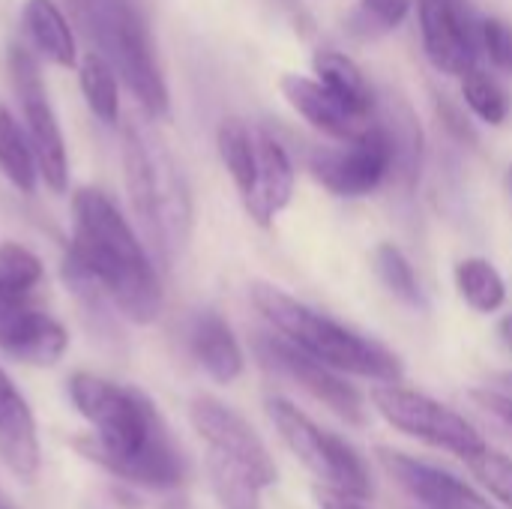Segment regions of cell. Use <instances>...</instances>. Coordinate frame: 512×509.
<instances>
[{"mask_svg":"<svg viewBox=\"0 0 512 509\" xmlns=\"http://www.w3.org/2000/svg\"><path fill=\"white\" fill-rule=\"evenodd\" d=\"M69 399L96 432L78 441V450L90 462L126 483L159 492L177 489L186 480L183 453L144 393L75 372L69 378Z\"/></svg>","mask_w":512,"mask_h":509,"instance_id":"obj_1","label":"cell"},{"mask_svg":"<svg viewBox=\"0 0 512 509\" xmlns=\"http://www.w3.org/2000/svg\"><path fill=\"white\" fill-rule=\"evenodd\" d=\"M72 216L69 255L102 285L126 321L153 324L162 312V282L132 225L99 189H78Z\"/></svg>","mask_w":512,"mask_h":509,"instance_id":"obj_2","label":"cell"},{"mask_svg":"<svg viewBox=\"0 0 512 509\" xmlns=\"http://www.w3.org/2000/svg\"><path fill=\"white\" fill-rule=\"evenodd\" d=\"M123 168L132 213L159 261L174 264L192 234V195L162 135L141 120L123 126Z\"/></svg>","mask_w":512,"mask_h":509,"instance_id":"obj_3","label":"cell"},{"mask_svg":"<svg viewBox=\"0 0 512 509\" xmlns=\"http://www.w3.org/2000/svg\"><path fill=\"white\" fill-rule=\"evenodd\" d=\"M249 297L258 315L279 336H285L291 345L312 354L315 360L333 366L336 372H348V375H360V378H372L384 384H396L402 378L405 372L402 360L390 348L315 312L312 306L294 300L282 288L270 282H255Z\"/></svg>","mask_w":512,"mask_h":509,"instance_id":"obj_4","label":"cell"},{"mask_svg":"<svg viewBox=\"0 0 512 509\" xmlns=\"http://www.w3.org/2000/svg\"><path fill=\"white\" fill-rule=\"evenodd\" d=\"M96 51L114 66L147 117H168L171 96L150 27L135 0H69Z\"/></svg>","mask_w":512,"mask_h":509,"instance_id":"obj_5","label":"cell"},{"mask_svg":"<svg viewBox=\"0 0 512 509\" xmlns=\"http://www.w3.org/2000/svg\"><path fill=\"white\" fill-rule=\"evenodd\" d=\"M267 414L279 432V438L288 444V450L330 489H339L354 498H369L372 480L363 465V459L333 432L321 429L315 420H309L297 405L288 399H267Z\"/></svg>","mask_w":512,"mask_h":509,"instance_id":"obj_6","label":"cell"},{"mask_svg":"<svg viewBox=\"0 0 512 509\" xmlns=\"http://www.w3.org/2000/svg\"><path fill=\"white\" fill-rule=\"evenodd\" d=\"M372 405L402 435L441 447L465 462L486 450L483 435L462 414H456L453 408L441 405L438 399L426 393H417L399 384H384L372 390Z\"/></svg>","mask_w":512,"mask_h":509,"instance_id":"obj_7","label":"cell"},{"mask_svg":"<svg viewBox=\"0 0 512 509\" xmlns=\"http://www.w3.org/2000/svg\"><path fill=\"white\" fill-rule=\"evenodd\" d=\"M9 78H12V90L24 114V129L33 147L36 168L48 189L63 192L69 183V156H66L63 132L51 108L36 54L30 48H21V45L9 48Z\"/></svg>","mask_w":512,"mask_h":509,"instance_id":"obj_8","label":"cell"},{"mask_svg":"<svg viewBox=\"0 0 512 509\" xmlns=\"http://www.w3.org/2000/svg\"><path fill=\"white\" fill-rule=\"evenodd\" d=\"M315 180L339 198H363L396 171V138L387 120H372L366 132L339 150H318L309 162Z\"/></svg>","mask_w":512,"mask_h":509,"instance_id":"obj_9","label":"cell"},{"mask_svg":"<svg viewBox=\"0 0 512 509\" xmlns=\"http://www.w3.org/2000/svg\"><path fill=\"white\" fill-rule=\"evenodd\" d=\"M255 351H258V357H261V363L267 369H273L282 378L303 387L312 399L327 405L336 417H342L351 426H363V420H366L363 399L345 378L336 375L333 366H327V363L315 360L312 354L300 351L297 345H291L279 333L276 336H255Z\"/></svg>","mask_w":512,"mask_h":509,"instance_id":"obj_10","label":"cell"},{"mask_svg":"<svg viewBox=\"0 0 512 509\" xmlns=\"http://www.w3.org/2000/svg\"><path fill=\"white\" fill-rule=\"evenodd\" d=\"M189 417H192L195 432L204 438L210 456H216L234 468H243L264 489L276 483V465H273L264 441L237 411H231L228 405H222L213 396H198L189 405Z\"/></svg>","mask_w":512,"mask_h":509,"instance_id":"obj_11","label":"cell"},{"mask_svg":"<svg viewBox=\"0 0 512 509\" xmlns=\"http://www.w3.org/2000/svg\"><path fill=\"white\" fill-rule=\"evenodd\" d=\"M423 51L444 75H468L483 51L480 24L465 0H417Z\"/></svg>","mask_w":512,"mask_h":509,"instance_id":"obj_12","label":"cell"},{"mask_svg":"<svg viewBox=\"0 0 512 509\" xmlns=\"http://www.w3.org/2000/svg\"><path fill=\"white\" fill-rule=\"evenodd\" d=\"M69 345L66 330L30 300L0 297V348L30 366H54Z\"/></svg>","mask_w":512,"mask_h":509,"instance_id":"obj_13","label":"cell"},{"mask_svg":"<svg viewBox=\"0 0 512 509\" xmlns=\"http://www.w3.org/2000/svg\"><path fill=\"white\" fill-rule=\"evenodd\" d=\"M378 462L411 498H417L426 509H495L465 480H459L450 471L435 468L423 459H414V456L384 447V450H378Z\"/></svg>","mask_w":512,"mask_h":509,"instance_id":"obj_14","label":"cell"},{"mask_svg":"<svg viewBox=\"0 0 512 509\" xmlns=\"http://www.w3.org/2000/svg\"><path fill=\"white\" fill-rule=\"evenodd\" d=\"M282 96L288 99V105L306 120L312 123L318 132L336 138V141H351L360 132H366L372 126L375 117H366L360 111H354L348 102H342L327 84H321L318 78H306V75H285L279 81Z\"/></svg>","mask_w":512,"mask_h":509,"instance_id":"obj_15","label":"cell"},{"mask_svg":"<svg viewBox=\"0 0 512 509\" xmlns=\"http://www.w3.org/2000/svg\"><path fill=\"white\" fill-rule=\"evenodd\" d=\"M0 459L18 480H33L42 462L33 411L3 369H0Z\"/></svg>","mask_w":512,"mask_h":509,"instance_id":"obj_16","label":"cell"},{"mask_svg":"<svg viewBox=\"0 0 512 509\" xmlns=\"http://www.w3.org/2000/svg\"><path fill=\"white\" fill-rule=\"evenodd\" d=\"M255 141H258V177L252 195L246 198V210L258 225H270L294 198V165L288 150L270 132H255Z\"/></svg>","mask_w":512,"mask_h":509,"instance_id":"obj_17","label":"cell"},{"mask_svg":"<svg viewBox=\"0 0 512 509\" xmlns=\"http://www.w3.org/2000/svg\"><path fill=\"white\" fill-rule=\"evenodd\" d=\"M186 345L195 363L216 381L231 384L243 375V351L228 327V321L216 312H195L186 327Z\"/></svg>","mask_w":512,"mask_h":509,"instance_id":"obj_18","label":"cell"},{"mask_svg":"<svg viewBox=\"0 0 512 509\" xmlns=\"http://www.w3.org/2000/svg\"><path fill=\"white\" fill-rule=\"evenodd\" d=\"M21 24H24L30 48L39 57L57 63L63 69L78 63L75 33L66 21L63 9L54 0H27L21 9Z\"/></svg>","mask_w":512,"mask_h":509,"instance_id":"obj_19","label":"cell"},{"mask_svg":"<svg viewBox=\"0 0 512 509\" xmlns=\"http://www.w3.org/2000/svg\"><path fill=\"white\" fill-rule=\"evenodd\" d=\"M312 66H315L318 81L327 84L342 102H348L354 111H360L366 117H375V90H372L369 78L363 75V69L348 54L324 48L315 54Z\"/></svg>","mask_w":512,"mask_h":509,"instance_id":"obj_20","label":"cell"},{"mask_svg":"<svg viewBox=\"0 0 512 509\" xmlns=\"http://www.w3.org/2000/svg\"><path fill=\"white\" fill-rule=\"evenodd\" d=\"M216 147H219L222 165L228 168L234 186L240 189V195L246 201L252 195L255 177H258V141H255V132L243 120L228 117V120L219 123Z\"/></svg>","mask_w":512,"mask_h":509,"instance_id":"obj_21","label":"cell"},{"mask_svg":"<svg viewBox=\"0 0 512 509\" xmlns=\"http://www.w3.org/2000/svg\"><path fill=\"white\" fill-rule=\"evenodd\" d=\"M78 78H81V93L87 99L90 114L102 120L105 126H114L120 117V90H117L114 66L99 51H90L84 54L78 66Z\"/></svg>","mask_w":512,"mask_h":509,"instance_id":"obj_22","label":"cell"},{"mask_svg":"<svg viewBox=\"0 0 512 509\" xmlns=\"http://www.w3.org/2000/svg\"><path fill=\"white\" fill-rule=\"evenodd\" d=\"M36 159L30 138L12 117V111L0 102V174L18 189V192H33L36 186Z\"/></svg>","mask_w":512,"mask_h":509,"instance_id":"obj_23","label":"cell"},{"mask_svg":"<svg viewBox=\"0 0 512 509\" xmlns=\"http://www.w3.org/2000/svg\"><path fill=\"white\" fill-rule=\"evenodd\" d=\"M456 288L462 300L483 315H492L507 300V285L492 261L486 258H465L456 264Z\"/></svg>","mask_w":512,"mask_h":509,"instance_id":"obj_24","label":"cell"},{"mask_svg":"<svg viewBox=\"0 0 512 509\" xmlns=\"http://www.w3.org/2000/svg\"><path fill=\"white\" fill-rule=\"evenodd\" d=\"M207 474H210V483H213L219 504L225 509H261L264 486L252 474H246L243 468H234V465L207 453Z\"/></svg>","mask_w":512,"mask_h":509,"instance_id":"obj_25","label":"cell"},{"mask_svg":"<svg viewBox=\"0 0 512 509\" xmlns=\"http://www.w3.org/2000/svg\"><path fill=\"white\" fill-rule=\"evenodd\" d=\"M42 273V261L30 249L18 243L0 246V297L30 300L33 288L42 282Z\"/></svg>","mask_w":512,"mask_h":509,"instance_id":"obj_26","label":"cell"},{"mask_svg":"<svg viewBox=\"0 0 512 509\" xmlns=\"http://www.w3.org/2000/svg\"><path fill=\"white\" fill-rule=\"evenodd\" d=\"M462 96L468 102V108L489 126H504L512 111L510 93L504 90V84L498 78H492L483 69H471L465 75L462 84Z\"/></svg>","mask_w":512,"mask_h":509,"instance_id":"obj_27","label":"cell"},{"mask_svg":"<svg viewBox=\"0 0 512 509\" xmlns=\"http://www.w3.org/2000/svg\"><path fill=\"white\" fill-rule=\"evenodd\" d=\"M372 264H375V273L378 279L384 282V288L408 303V306H420L423 303V294H420V282H417V273L411 267V261L405 258V252L393 243H381L372 255Z\"/></svg>","mask_w":512,"mask_h":509,"instance_id":"obj_28","label":"cell"},{"mask_svg":"<svg viewBox=\"0 0 512 509\" xmlns=\"http://www.w3.org/2000/svg\"><path fill=\"white\" fill-rule=\"evenodd\" d=\"M411 6L414 0H357L354 27L363 36L390 33L399 24H405V18L411 15Z\"/></svg>","mask_w":512,"mask_h":509,"instance_id":"obj_29","label":"cell"},{"mask_svg":"<svg viewBox=\"0 0 512 509\" xmlns=\"http://www.w3.org/2000/svg\"><path fill=\"white\" fill-rule=\"evenodd\" d=\"M474 477L504 504L507 509H512V459L495 453V450H483L480 456L468 459Z\"/></svg>","mask_w":512,"mask_h":509,"instance_id":"obj_30","label":"cell"},{"mask_svg":"<svg viewBox=\"0 0 512 509\" xmlns=\"http://www.w3.org/2000/svg\"><path fill=\"white\" fill-rule=\"evenodd\" d=\"M480 42L498 69L512 72V24L501 21V18H486L480 24Z\"/></svg>","mask_w":512,"mask_h":509,"instance_id":"obj_31","label":"cell"},{"mask_svg":"<svg viewBox=\"0 0 512 509\" xmlns=\"http://www.w3.org/2000/svg\"><path fill=\"white\" fill-rule=\"evenodd\" d=\"M474 399H477L486 411H492L495 417H501L504 423H510L512 426V372L498 375L489 387L474 390Z\"/></svg>","mask_w":512,"mask_h":509,"instance_id":"obj_32","label":"cell"},{"mask_svg":"<svg viewBox=\"0 0 512 509\" xmlns=\"http://www.w3.org/2000/svg\"><path fill=\"white\" fill-rule=\"evenodd\" d=\"M315 498H318V507L321 509H363V498H354V495H345L339 489H330V486H318L315 489Z\"/></svg>","mask_w":512,"mask_h":509,"instance_id":"obj_33","label":"cell"},{"mask_svg":"<svg viewBox=\"0 0 512 509\" xmlns=\"http://www.w3.org/2000/svg\"><path fill=\"white\" fill-rule=\"evenodd\" d=\"M498 336H501L504 348H507V351H512V315H507V318L501 321V327H498Z\"/></svg>","mask_w":512,"mask_h":509,"instance_id":"obj_34","label":"cell"},{"mask_svg":"<svg viewBox=\"0 0 512 509\" xmlns=\"http://www.w3.org/2000/svg\"><path fill=\"white\" fill-rule=\"evenodd\" d=\"M504 186H507V195H510L512 201V165L507 168V177H504Z\"/></svg>","mask_w":512,"mask_h":509,"instance_id":"obj_35","label":"cell"},{"mask_svg":"<svg viewBox=\"0 0 512 509\" xmlns=\"http://www.w3.org/2000/svg\"><path fill=\"white\" fill-rule=\"evenodd\" d=\"M0 509H9V507H3V504H0Z\"/></svg>","mask_w":512,"mask_h":509,"instance_id":"obj_36","label":"cell"}]
</instances>
